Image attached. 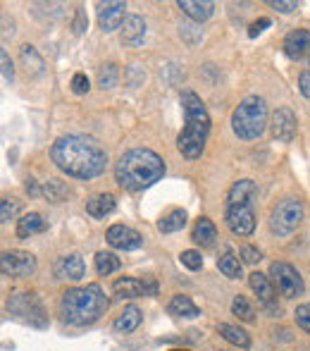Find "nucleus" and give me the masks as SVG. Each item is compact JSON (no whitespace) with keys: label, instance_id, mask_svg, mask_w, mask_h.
<instances>
[{"label":"nucleus","instance_id":"obj_3","mask_svg":"<svg viewBox=\"0 0 310 351\" xmlns=\"http://www.w3.org/2000/svg\"><path fill=\"white\" fill-rule=\"evenodd\" d=\"M181 108H184V130L177 136V148L186 160H196L203 156L205 141L210 136V115L205 103L198 93H181Z\"/></svg>","mask_w":310,"mask_h":351},{"label":"nucleus","instance_id":"obj_43","mask_svg":"<svg viewBox=\"0 0 310 351\" xmlns=\"http://www.w3.org/2000/svg\"><path fill=\"white\" fill-rule=\"evenodd\" d=\"M72 27H75V32H77V34H81L83 29L88 27V19H86V14H83V10H81V8L77 10V19H75V24H72Z\"/></svg>","mask_w":310,"mask_h":351},{"label":"nucleus","instance_id":"obj_15","mask_svg":"<svg viewBox=\"0 0 310 351\" xmlns=\"http://www.w3.org/2000/svg\"><path fill=\"white\" fill-rule=\"evenodd\" d=\"M86 275V265H83V258L77 254L62 256V258L55 261V278L57 280H70V282H79Z\"/></svg>","mask_w":310,"mask_h":351},{"label":"nucleus","instance_id":"obj_4","mask_svg":"<svg viewBox=\"0 0 310 351\" xmlns=\"http://www.w3.org/2000/svg\"><path fill=\"white\" fill-rule=\"evenodd\" d=\"M107 306L110 301L101 285L72 287L60 296V318L72 328H86L105 313Z\"/></svg>","mask_w":310,"mask_h":351},{"label":"nucleus","instance_id":"obj_32","mask_svg":"<svg viewBox=\"0 0 310 351\" xmlns=\"http://www.w3.org/2000/svg\"><path fill=\"white\" fill-rule=\"evenodd\" d=\"M19 58H22L24 70H27V72H31V74L41 72L43 60H41V56H38L36 48H34V46H22V51H19Z\"/></svg>","mask_w":310,"mask_h":351},{"label":"nucleus","instance_id":"obj_10","mask_svg":"<svg viewBox=\"0 0 310 351\" xmlns=\"http://www.w3.org/2000/svg\"><path fill=\"white\" fill-rule=\"evenodd\" d=\"M224 222L236 237H248L255 230V210L250 204H229L224 210Z\"/></svg>","mask_w":310,"mask_h":351},{"label":"nucleus","instance_id":"obj_44","mask_svg":"<svg viewBox=\"0 0 310 351\" xmlns=\"http://www.w3.org/2000/svg\"><path fill=\"white\" fill-rule=\"evenodd\" d=\"M27 194H31V196H38V194H41V189H38L36 182H34V180H27Z\"/></svg>","mask_w":310,"mask_h":351},{"label":"nucleus","instance_id":"obj_28","mask_svg":"<svg viewBox=\"0 0 310 351\" xmlns=\"http://www.w3.org/2000/svg\"><path fill=\"white\" fill-rule=\"evenodd\" d=\"M120 265H122V261L117 258L115 254H110V251H98L96 254V270L103 278H107V275H112L115 270H120Z\"/></svg>","mask_w":310,"mask_h":351},{"label":"nucleus","instance_id":"obj_33","mask_svg":"<svg viewBox=\"0 0 310 351\" xmlns=\"http://www.w3.org/2000/svg\"><path fill=\"white\" fill-rule=\"evenodd\" d=\"M232 313L239 320H244V323H253V318H255L253 306H250L248 299H246V296H241V294L234 296V301H232Z\"/></svg>","mask_w":310,"mask_h":351},{"label":"nucleus","instance_id":"obj_38","mask_svg":"<svg viewBox=\"0 0 310 351\" xmlns=\"http://www.w3.org/2000/svg\"><path fill=\"white\" fill-rule=\"evenodd\" d=\"M241 258H244V263H248V265H255V263H260L263 261V254H260L255 246H241Z\"/></svg>","mask_w":310,"mask_h":351},{"label":"nucleus","instance_id":"obj_23","mask_svg":"<svg viewBox=\"0 0 310 351\" xmlns=\"http://www.w3.org/2000/svg\"><path fill=\"white\" fill-rule=\"evenodd\" d=\"M115 196L112 194H96L91 196V199L86 201V213L91 217H96V220H101V217L110 215L112 210H115Z\"/></svg>","mask_w":310,"mask_h":351},{"label":"nucleus","instance_id":"obj_45","mask_svg":"<svg viewBox=\"0 0 310 351\" xmlns=\"http://www.w3.org/2000/svg\"><path fill=\"white\" fill-rule=\"evenodd\" d=\"M184 351H186V349H184Z\"/></svg>","mask_w":310,"mask_h":351},{"label":"nucleus","instance_id":"obj_39","mask_svg":"<svg viewBox=\"0 0 310 351\" xmlns=\"http://www.w3.org/2000/svg\"><path fill=\"white\" fill-rule=\"evenodd\" d=\"M0 62H3V79H5V84H10L14 79V70H12V60H10L8 51H0Z\"/></svg>","mask_w":310,"mask_h":351},{"label":"nucleus","instance_id":"obj_13","mask_svg":"<svg viewBox=\"0 0 310 351\" xmlns=\"http://www.w3.org/2000/svg\"><path fill=\"white\" fill-rule=\"evenodd\" d=\"M296 115H294L292 108H277L272 115V134L274 139L284 141V143H292L294 136H296Z\"/></svg>","mask_w":310,"mask_h":351},{"label":"nucleus","instance_id":"obj_31","mask_svg":"<svg viewBox=\"0 0 310 351\" xmlns=\"http://www.w3.org/2000/svg\"><path fill=\"white\" fill-rule=\"evenodd\" d=\"M117 79H120V67H117L115 62L101 65V70H98V86H101L103 91H105V88H115Z\"/></svg>","mask_w":310,"mask_h":351},{"label":"nucleus","instance_id":"obj_7","mask_svg":"<svg viewBox=\"0 0 310 351\" xmlns=\"http://www.w3.org/2000/svg\"><path fill=\"white\" fill-rule=\"evenodd\" d=\"M303 217H306V208L298 199H282L274 204L272 213H270V230L277 237H289L301 227Z\"/></svg>","mask_w":310,"mask_h":351},{"label":"nucleus","instance_id":"obj_22","mask_svg":"<svg viewBox=\"0 0 310 351\" xmlns=\"http://www.w3.org/2000/svg\"><path fill=\"white\" fill-rule=\"evenodd\" d=\"M46 230V220L41 213H27L17 220V237L19 239H29V237L38 234Z\"/></svg>","mask_w":310,"mask_h":351},{"label":"nucleus","instance_id":"obj_14","mask_svg":"<svg viewBox=\"0 0 310 351\" xmlns=\"http://www.w3.org/2000/svg\"><path fill=\"white\" fill-rule=\"evenodd\" d=\"M282 48L289 60H301V58H306L310 53V32L308 29H294L292 34H287Z\"/></svg>","mask_w":310,"mask_h":351},{"label":"nucleus","instance_id":"obj_21","mask_svg":"<svg viewBox=\"0 0 310 351\" xmlns=\"http://www.w3.org/2000/svg\"><path fill=\"white\" fill-rule=\"evenodd\" d=\"M167 311L170 315H177V318H198L201 315V308L191 301V296H184V294H177L170 299L167 304Z\"/></svg>","mask_w":310,"mask_h":351},{"label":"nucleus","instance_id":"obj_30","mask_svg":"<svg viewBox=\"0 0 310 351\" xmlns=\"http://www.w3.org/2000/svg\"><path fill=\"white\" fill-rule=\"evenodd\" d=\"M67 184H62L60 180H48V182H43V186H41V194L46 196L51 204H60V201H65V196H67Z\"/></svg>","mask_w":310,"mask_h":351},{"label":"nucleus","instance_id":"obj_35","mask_svg":"<svg viewBox=\"0 0 310 351\" xmlns=\"http://www.w3.org/2000/svg\"><path fill=\"white\" fill-rule=\"evenodd\" d=\"M179 261H181V265L184 268H189V270H201L203 268V258H201V254L198 251H194V249H189V251H181V256H179Z\"/></svg>","mask_w":310,"mask_h":351},{"label":"nucleus","instance_id":"obj_12","mask_svg":"<svg viewBox=\"0 0 310 351\" xmlns=\"http://www.w3.org/2000/svg\"><path fill=\"white\" fill-rule=\"evenodd\" d=\"M105 239H107V244H110L112 249H120V251H136V249H141V246H144V237H141L136 230H131V227H127V225L107 227Z\"/></svg>","mask_w":310,"mask_h":351},{"label":"nucleus","instance_id":"obj_27","mask_svg":"<svg viewBox=\"0 0 310 351\" xmlns=\"http://www.w3.org/2000/svg\"><path fill=\"white\" fill-rule=\"evenodd\" d=\"M255 196V184L250 180H239L234 182V186L227 194V206L229 204H250V199Z\"/></svg>","mask_w":310,"mask_h":351},{"label":"nucleus","instance_id":"obj_37","mask_svg":"<svg viewBox=\"0 0 310 351\" xmlns=\"http://www.w3.org/2000/svg\"><path fill=\"white\" fill-rule=\"evenodd\" d=\"M88 88H91V84H88V77L83 72H77L75 77H72V91H75L77 96H83Z\"/></svg>","mask_w":310,"mask_h":351},{"label":"nucleus","instance_id":"obj_9","mask_svg":"<svg viewBox=\"0 0 310 351\" xmlns=\"http://www.w3.org/2000/svg\"><path fill=\"white\" fill-rule=\"evenodd\" d=\"M0 270H3L5 278L12 280H24L31 278L36 273V258H34L29 251H3V258H0Z\"/></svg>","mask_w":310,"mask_h":351},{"label":"nucleus","instance_id":"obj_5","mask_svg":"<svg viewBox=\"0 0 310 351\" xmlns=\"http://www.w3.org/2000/svg\"><path fill=\"white\" fill-rule=\"evenodd\" d=\"M268 127V103L260 96H246L232 110V132L239 139L253 141Z\"/></svg>","mask_w":310,"mask_h":351},{"label":"nucleus","instance_id":"obj_29","mask_svg":"<svg viewBox=\"0 0 310 351\" xmlns=\"http://www.w3.org/2000/svg\"><path fill=\"white\" fill-rule=\"evenodd\" d=\"M218 270L229 280H239L244 275V268H241V261L236 258L234 254H224L222 258H218Z\"/></svg>","mask_w":310,"mask_h":351},{"label":"nucleus","instance_id":"obj_1","mask_svg":"<svg viewBox=\"0 0 310 351\" xmlns=\"http://www.w3.org/2000/svg\"><path fill=\"white\" fill-rule=\"evenodd\" d=\"M51 160L60 172L75 180L101 177L107 167V153L96 139L81 134H67L51 146Z\"/></svg>","mask_w":310,"mask_h":351},{"label":"nucleus","instance_id":"obj_11","mask_svg":"<svg viewBox=\"0 0 310 351\" xmlns=\"http://www.w3.org/2000/svg\"><path fill=\"white\" fill-rule=\"evenodd\" d=\"M117 299H139V296H155L157 285L153 280H136V278H120L112 285Z\"/></svg>","mask_w":310,"mask_h":351},{"label":"nucleus","instance_id":"obj_36","mask_svg":"<svg viewBox=\"0 0 310 351\" xmlns=\"http://www.w3.org/2000/svg\"><path fill=\"white\" fill-rule=\"evenodd\" d=\"M294 318H296V325L301 330H306L310 332V304H301L296 308V313H294Z\"/></svg>","mask_w":310,"mask_h":351},{"label":"nucleus","instance_id":"obj_8","mask_svg":"<svg viewBox=\"0 0 310 351\" xmlns=\"http://www.w3.org/2000/svg\"><path fill=\"white\" fill-rule=\"evenodd\" d=\"M270 280L277 285L279 294L284 299H296V296H303V291H306V282H303L301 273L294 265L284 263V261H274L270 265Z\"/></svg>","mask_w":310,"mask_h":351},{"label":"nucleus","instance_id":"obj_6","mask_svg":"<svg viewBox=\"0 0 310 351\" xmlns=\"http://www.w3.org/2000/svg\"><path fill=\"white\" fill-rule=\"evenodd\" d=\"M8 313L17 318L19 323L31 325V328L46 330L48 328V313L43 308L41 299L34 291H17L8 299Z\"/></svg>","mask_w":310,"mask_h":351},{"label":"nucleus","instance_id":"obj_18","mask_svg":"<svg viewBox=\"0 0 310 351\" xmlns=\"http://www.w3.org/2000/svg\"><path fill=\"white\" fill-rule=\"evenodd\" d=\"M146 38V22L139 14H129L122 24V43L129 48H136Z\"/></svg>","mask_w":310,"mask_h":351},{"label":"nucleus","instance_id":"obj_2","mask_svg":"<svg viewBox=\"0 0 310 351\" xmlns=\"http://www.w3.org/2000/svg\"><path fill=\"white\" fill-rule=\"evenodd\" d=\"M165 175V160L151 148H131L115 162V180L122 189L141 191Z\"/></svg>","mask_w":310,"mask_h":351},{"label":"nucleus","instance_id":"obj_42","mask_svg":"<svg viewBox=\"0 0 310 351\" xmlns=\"http://www.w3.org/2000/svg\"><path fill=\"white\" fill-rule=\"evenodd\" d=\"M298 88H301L303 96L310 98V67H308V70H303L301 77H298Z\"/></svg>","mask_w":310,"mask_h":351},{"label":"nucleus","instance_id":"obj_17","mask_svg":"<svg viewBox=\"0 0 310 351\" xmlns=\"http://www.w3.org/2000/svg\"><path fill=\"white\" fill-rule=\"evenodd\" d=\"M125 10H127V3H105L101 5L98 10V27L103 32H115L125 24Z\"/></svg>","mask_w":310,"mask_h":351},{"label":"nucleus","instance_id":"obj_34","mask_svg":"<svg viewBox=\"0 0 310 351\" xmlns=\"http://www.w3.org/2000/svg\"><path fill=\"white\" fill-rule=\"evenodd\" d=\"M19 208H22V201L17 199H3V204H0V220L3 222H10L17 217Z\"/></svg>","mask_w":310,"mask_h":351},{"label":"nucleus","instance_id":"obj_40","mask_svg":"<svg viewBox=\"0 0 310 351\" xmlns=\"http://www.w3.org/2000/svg\"><path fill=\"white\" fill-rule=\"evenodd\" d=\"M270 24H272V22H270L268 17H260V19H255V22H250V27H248V36H250V38H255V36H258V34H263L265 29L270 27Z\"/></svg>","mask_w":310,"mask_h":351},{"label":"nucleus","instance_id":"obj_20","mask_svg":"<svg viewBox=\"0 0 310 351\" xmlns=\"http://www.w3.org/2000/svg\"><path fill=\"white\" fill-rule=\"evenodd\" d=\"M141 320H144V313H141L139 306H127L125 311H122L120 315L115 318V323H112V328L117 330V332H134L136 328L141 325Z\"/></svg>","mask_w":310,"mask_h":351},{"label":"nucleus","instance_id":"obj_24","mask_svg":"<svg viewBox=\"0 0 310 351\" xmlns=\"http://www.w3.org/2000/svg\"><path fill=\"white\" fill-rule=\"evenodd\" d=\"M191 239L201 246H210L215 239H218V227L210 217H198L194 225V232H191Z\"/></svg>","mask_w":310,"mask_h":351},{"label":"nucleus","instance_id":"obj_16","mask_svg":"<svg viewBox=\"0 0 310 351\" xmlns=\"http://www.w3.org/2000/svg\"><path fill=\"white\" fill-rule=\"evenodd\" d=\"M248 285L253 289V294L258 296V301L265 308H274V301H277V289H274V282L263 273H250Z\"/></svg>","mask_w":310,"mask_h":351},{"label":"nucleus","instance_id":"obj_25","mask_svg":"<svg viewBox=\"0 0 310 351\" xmlns=\"http://www.w3.org/2000/svg\"><path fill=\"white\" fill-rule=\"evenodd\" d=\"M218 332L222 339H227L229 344H234V347L239 349H248L250 347V337L246 330L236 328V325H229V323H220L218 325Z\"/></svg>","mask_w":310,"mask_h":351},{"label":"nucleus","instance_id":"obj_26","mask_svg":"<svg viewBox=\"0 0 310 351\" xmlns=\"http://www.w3.org/2000/svg\"><path fill=\"white\" fill-rule=\"evenodd\" d=\"M186 220H189V215H186V210L181 208H175L167 213L162 220H157V230L162 232V234H172V232H179L186 227Z\"/></svg>","mask_w":310,"mask_h":351},{"label":"nucleus","instance_id":"obj_19","mask_svg":"<svg viewBox=\"0 0 310 351\" xmlns=\"http://www.w3.org/2000/svg\"><path fill=\"white\" fill-rule=\"evenodd\" d=\"M179 10L194 22H205V19L213 17L215 12V3L213 0H179Z\"/></svg>","mask_w":310,"mask_h":351},{"label":"nucleus","instance_id":"obj_41","mask_svg":"<svg viewBox=\"0 0 310 351\" xmlns=\"http://www.w3.org/2000/svg\"><path fill=\"white\" fill-rule=\"evenodd\" d=\"M270 8L279 10V12H294V10L298 8V3H294V0H270Z\"/></svg>","mask_w":310,"mask_h":351}]
</instances>
